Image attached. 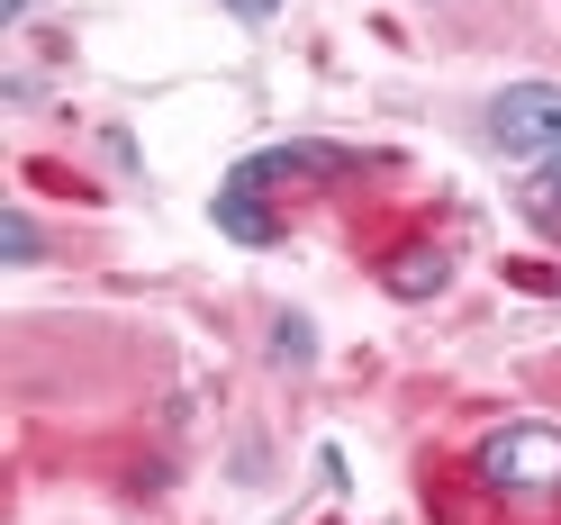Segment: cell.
<instances>
[{"mask_svg":"<svg viewBox=\"0 0 561 525\" xmlns=\"http://www.w3.org/2000/svg\"><path fill=\"white\" fill-rule=\"evenodd\" d=\"M0 254H10V263H37L46 254V236H37V218H27L19 199H10V218H0Z\"/></svg>","mask_w":561,"mask_h":525,"instance_id":"7","label":"cell"},{"mask_svg":"<svg viewBox=\"0 0 561 525\" xmlns=\"http://www.w3.org/2000/svg\"><path fill=\"white\" fill-rule=\"evenodd\" d=\"M471 471L489 499H561V426H499Z\"/></svg>","mask_w":561,"mask_h":525,"instance_id":"1","label":"cell"},{"mask_svg":"<svg viewBox=\"0 0 561 525\" xmlns=\"http://www.w3.org/2000/svg\"><path fill=\"white\" fill-rule=\"evenodd\" d=\"M354 172H371V155L327 146V136H290V146L244 155V163L227 172V191H254V199H263V182H354Z\"/></svg>","mask_w":561,"mask_h":525,"instance_id":"3","label":"cell"},{"mask_svg":"<svg viewBox=\"0 0 561 525\" xmlns=\"http://www.w3.org/2000/svg\"><path fill=\"white\" fill-rule=\"evenodd\" d=\"M525 218H535L543 236H561V155L525 172Z\"/></svg>","mask_w":561,"mask_h":525,"instance_id":"6","label":"cell"},{"mask_svg":"<svg viewBox=\"0 0 561 525\" xmlns=\"http://www.w3.org/2000/svg\"><path fill=\"white\" fill-rule=\"evenodd\" d=\"M227 10H236V19H254V27H263V19L280 10V0H227Z\"/></svg>","mask_w":561,"mask_h":525,"instance_id":"9","label":"cell"},{"mask_svg":"<svg viewBox=\"0 0 561 525\" xmlns=\"http://www.w3.org/2000/svg\"><path fill=\"white\" fill-rule=\"evenodd\" d=\"M208 218H218L236 244H280V218H272L254 191H218V199H208Z\"/></svg>","mask_w":561,"mask_h":525,"instance_id":"5","label":"cell"},{"mask_svg":"<svg viewBox=\"0 0 561 525\" xmlns=\"http://www.w3.org/2000/svg\"><path fill=\"white\" fill-rule=\"evenodd\" d=\"M380 282H390V299H435L453 282V254H444V244H408V254H390Z\"/></svg>","mask_w":561,"mask_h":525,"instance_id":"4","label":"cell"},{"mask_svg":"<svg viewBox=\"0 0 561 525\" xmlns=\"http://www.w3.org/2000/svg\"><path fill=\"white\" fill-rule=\"evenodd\" d=\"M489 146H499L507 163H552L561 155V82H507L499 100H489Z\"/></svg>","mask_w":561,"mask_h":525,"instance_id":"2","label":"cell"},{"mask_svg":"<svg viewBox=\"0 0 561 525\" xmlns=\"http://www.w3.org/2000/svg\"><path fill=\"white\" fill-rule=\"evenodd\" d=\"M272 363H290V372L318 363V327H308V318H280V327H272Z\"/></svg>","mask_w":561,"mask_h":525,"instance_id":"8","label":"cell"}]
</instances>
